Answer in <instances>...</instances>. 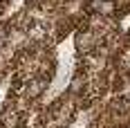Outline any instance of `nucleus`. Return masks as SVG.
Returning <instances> with one entry per match:
<instances>
[{
    "mask_svg": "<svg viewBox=\"0 0 130 128\" xmlns=\"http://www.w3.org/2000/svg\"><path fill=\"white\" fill-rule=\"evenodd\" d=\"M2 9H5V2H0V11H2Z\"/></svg>",
    "mask_w": 130,
    "mask_h": 128,
    "instance_id": "nucleus-6",
    "label": "nucleus"
},
{
    "mask_svg": "<svg viewBox=\"0 0 130 128\" xmlns=\"http://www.w3.org/2000/svg\"><path fill=\"white\" fill-rule=\"evenodd\" d=\"M0 126L2 128H20L23 126V112L16 110L11 103L2 106V110H0Z\"/></svg>",
    "mask_w": 130,
    "mask_h": 128,
    "instance_id": "nucleus-4",
    "label": "nucleus"
},
{
    "mask_svg": "<svg viewBox=\"0 0 130 128\" xmlns=\"http://www.w3.org/2000/svg\"><path fill=\"white\" fill-rule=\"evenodd\" d=\"M9 32H11V23H0V50L9 47Z\"/></svg>",
    "mask_w": 130,
    "mask_h": 128,
    "instance_id": "nucleus-5",
    "label": "nucleus"
},
{
    "mask_svg": "<svg viewBox=\"0 0 130 128\" xmlns=\"http://www.w3.org/2000/svg\"><path fill=\"white\" fill-rule=\"evenodd\" d=\"M50 88V79L45 77H31L29 81H25V88H23V97L27 101H36L45 94V90Z\"/></svg>",
    "mask_w": 130,
    "mask_h": 128,
    "instance_id": "nucleus-3",
    "label": "nucleus"
},
{
    "mask_svg": "<svg viewBox=\"0 0 130 128\" xmlns=\"http://www.w3.org/2000/svg\"><path fill=\"white\" fill-rule=\"evenodd\" d=\"M85 11L92 16H101V18L112 20L119 13V5L117 0H85Z\"/></svg>",
    "mask_w": 130,
    "mask_h": 128,
    "instance_id": "nucleus-2",
    "label": "nucleus"
},
{
    "mask_svg": "<svg viewBox=\"0 0 130 128\" xmlns=\"http://www.w3.org/2000/svg\"><path fill=\"white\" fill-rule=\"evenodd\" d=\"M99 45H101V36H99L96 32H92L88 27L76 29V34H74V47L78 50V54L88 56V54L99 50Z\"/></svg>",
    "mask_w": 130,
    "mask_h": 128,
    "instance_id": "nucleus-1",
    "label": "nucleus"
}]
</instances>
